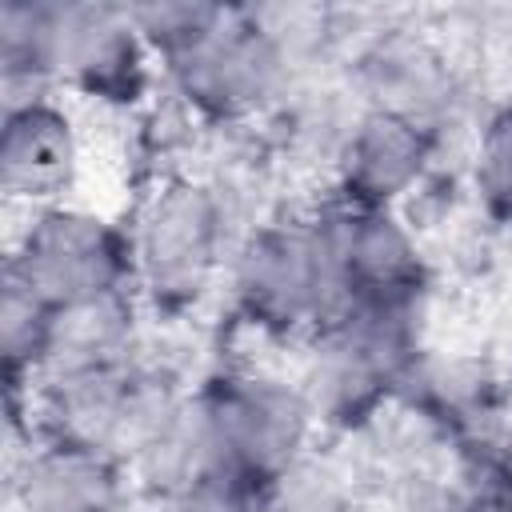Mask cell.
Masks as SVG:
<instances>
[{"instance_id": "1", "label": "cell", "mask_w": 512, "mask_h": 512, "mask_svg": "<svg viewBox=\"0 0 512 512\" xmlns=\"http://www.w3.org/2000/svg\"><path fill=\"white\" fill-rule=\"evenodd\" d=\"M252 220L220 176L168 172L140 200L132 236V292L156 316H188L212 300Z\"/></svg>"}, {"instance_id": "2", "label": "cell", "mask_w": 512, "mask_h": 512, "mask_svg": "<svg viewBox=\"0 0 512 512\" xmlns=\"http://www.w3.org/2000/svg\"><path fill=\"white\" fill-rule=\"evenodd\" d=\"M224 296L236 320L264 340L308 344L332 324L344 296L312 212L252 220L232 252Z\"/></svg>"}, {"instance_id": "3", "label": "cell", "mask_w": 512, "mask_h": 512, "mask_svg": "<svg viewBox=\"0 0 512 512\" xmlns=\"http://www.w3.org/2000/svg\"><path fill=\"white\" fill-rule=\"evenodd\" d=\"M160 80L188 120L204 128H248L272 120L296 68L252 8H228L216 32L160 68Z\"/></svg>"}, {"instance_id": "4", "label": "cell", "mask_w": 512, "mask_h": 512, "mask_svg": "<svg viewBox=\"0 0 512 512\" xmlns=\"http://www.w3.org/2000/svg\"><path fill=\"white\" fill-rule=\"evenodd\" d=\"M196 400L212 432L216 468L256 488H268L320 444V428L296 376L228 368L196 384Z\"/></svg>"}, {"instance_id": "5", "label": "cell", "mask_w": 512, "mask_h": 512, "mask_svg": "<svg viewBox=\"0 0 512 512\" xmlns=\"http://www.w3.org/2000/svg\"><path fill=\"white\" fill-rule=\"evenodd\" d=\"M4 272L52 308L124 296L132 292V236L128 224L108 212L64 200L24 212L12 232Z\"/></svg>"}, {"instance_id": "6", "label": "cell", "mask_w": 512, "mask_h": 512, "mask_svg": "<svg viewBox=\"0 0 512 512\" xmlns=\"http://www.w3.org/2000/svg\"><path fill=\"white\" fill-rule=\"evenodd\" d=\"M348 84L364 108H384L416 120L440 144L448 128L468 124L472 88L464 64L428 32L376 28L348 60Z\"/></svg>"}, {"instance_id": "7", "label": "cell", "mask_w": 512, "mask_h": 512, "mask_svg": "<svg viewBox=\"0 0 512 512\" xmlns=\"http://www.w3.org/2000/svg\"><path fill=\"white\" fill-rule=\"evenodd\" d=\"M312 224L324 240L344 304L424 300L432 292V260L412 216L328 196L312 208Z\"/></svg>"}, {"instance_id": "8", "label": "cell", "mask_w": 512, "mask_h": 512, "mask_svg": "<svg viewBox=\"0 0 512 512\" xmlns=\"http://www.w3.org/2000/svg\"><path fill=\"white\" fill-rule=\"evenodd\" d=\"M160 76L132 8L108 0H60L56 80L60 96H84L100 108L136 112Z\"/></svg>"}, {"instance_id": "9", "label": "cell", "mask_w": 512, "mask_h": 512, "mask_svg": "<svg viewBox=\"0 0 512 512\" xmlns=\"http://www.w3.org/2000/svg\"><path fill=\"white\" fill-rule=\"evenodd\" d=\"M440 140L416 120L384 108H360L332 160V196L364 208L404 212L440 172Z\"/></svg>"}, {"instance_id": "10", "label": "cell", "mask_w": 512, "mask_h": 512, "mask_svg": "<svg viewBox=\"0 0 512 512\" xmlns=\"http://www.w3.org/2000/svg\"><path fill=\"white\" fill-rule=\"evenodd\" d=\"M84 172V136L60 96L8 104L0 116V192L12 208L36 212L72 200Z\"/></svg>"}, {"instance_id": "11", "label": "cell", "mask_w": 512, "mask_h": 512, "mask_svg": "<svg viewBox=\"0 0 512 512\" xmlns=\"http://www.w3.org/2000/svg\"><path fill=\"white\" fill-rule=\"evenodd\" d=\"M132 504L128 464L68 440L28 436L8 472V512H116Z\"/></svg>"}, {"instance_id": "12", "label": "cell", "mask_w": 512, "mask_h": 512, "mask_svg": "<svg viewBox=\"0 0 512 512\" xmlns=\"http://www.w3.org/2000/svg\"><path fill=\"white\" fill-rule=\"evenodd\" d=\"M300 348L304 356L292 376L312 408L320 436H364L400 404V384L336 328H320Z\"/></svg>"}, {"instance_id": "13", "label": "cell", "mask_w": 512, "mask_h": 512, "mask_svg": "<svg viewBox=\"0 0 512 512\" xmlns=\"http://www.w3.org/2000/svg\"><path fill=\"white\" fill-rule=\"evenodd\" d=\"M140 312L144 304L136 300V292L56 308L52 348H48V360L36 384L56 380V376L140 364Z\"/></svg>"}, {"instance_id": "14", "label": "cell", "mask_w": 512, "mask_h": 512, "mask_svg": "<svg viewBox=\"0 0 512 512\" xmlns=\"http://www.w3.org/2000/svg\"><path fill=\"white\" fill-rule=\"evenodd\" d=\"M56 20H60V0H4L0 4V96H4V108L60 96Z\"/></svg>"}, {"instance_id": "15", "label": "cell", "mask_w": 512, "mask_h": 512, "mask_svg": "<svg viewBox=\"0 0 512 512\" xmlns=\"http://www.w3.org/2000/svg\"><path fill=\"white\" fill-rule=\"evenodd\" d=\"M464 184L484 220L496 228L512 224V92L492 100L468 128Z\"/></svg>"}, {"instance_id": "16", "label": "cell", "mask_w": 512, "mask_h": 512, "mask_svg": "<svg viewBox=\"0 0 512 512\" xmlns=\"http://www.w3.org/2000/svg\"><path fill=\"white\" fill-rule=\"evenodd\" d=\"M52 324H56V308L44 304L28 284L4 272L0 280V360H4L8 392L36 388L48 348H52Z\"/></svg>"}, {"instance_id": "17", "label": "cell", "mask_w": 512, "mask_h": 512, "mask_svg": "<svg viewBox=\"0 0 512 512\" xmlns=\"http://www.w3.org/2000/svg\"><path fill=\"white\" fill-rule=\"evenodd\" d=\"M356 472L320 444L264 488V512H352Z\"/></svg>"}, {"instance_id": "18", "label": "cell", "mask_w": 512, "mask_h": 512, "mask_svg": "<svg viewBox=\"0 0 512 512\" xmlns=\"http://www.w3.org/2000/svg\"><path fill=\"white\" fill-rule=\"evenodd\" d=\"M128 8L160 68L192 52L228 16V4H204V0H148V4H128Z\"/></svg>"}, {"instance_id": "19", "label": "cell", "mask_w": 512, "mask_h": 512, "mask_svg": "<svg viewBox=\"0 0 512 512\" xmlns=\"http://www.w3.org/2000/svg\"><path fill=\"white\" fill-rule=\"evenodd\" d=\"M136 512H264V488L232 472H208L168 496L140 500Z\"/></svg>"}, {"instance_id": "20", "label": "cell", "mask_w": 512, "mask_h": 512, "mask_svg": "<svg viewBox=\"0 0 512 512\" xmlns=\"http://www.w3.org/2000/svg\"><path fill=\"white\" fill-rule=\"evenodd\" d=\"M504 232V252H508V260H512V224L508 228H500Z\"/></svg>"}, {"instance_id": "21", "label": "cell", "mask_w": 512, "mask_h": 512, "mask_svg": "<svg viewBox=\"0 0 512 512\" xmlns=\"http://www.w3.org/2000/svg\"><path fill=\"white\" fill-rule=\"evenodd\" d=\"M116 512H136V504H132V508H116Z\"/></svg>"}]
</instances>
